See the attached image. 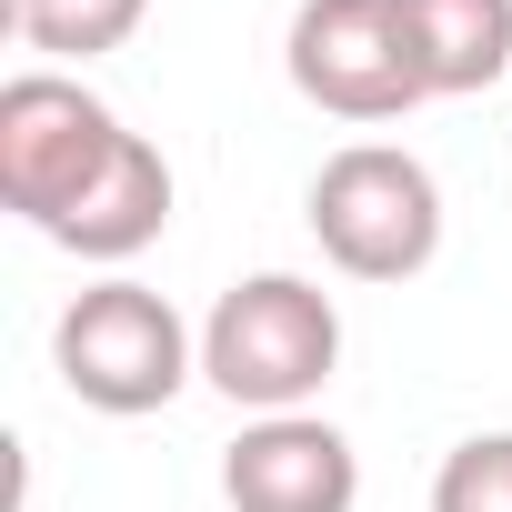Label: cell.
<instances>
[{"mask_svg": "<svg viewBox=\"0 0 512 512\" xmlns=\"http://www.w3.org/2000/svg\"><path fill=\"white\" fill-rule=\"evenodd\" d=\"M221 502L231 512H352L362 502V452L322 412H262L221 452Z\"/></svg>", "mask_w": 512, "mask_h": 512, "instance_id": "6", "label": "cell"}, {"mask_svg": "<svg viewBox=\"0 0 512 512\" xmlns=\"http://www.w3.org/2000/svg\"><path fill=\"white\" fill-rule=\"evenodd\" d=\"M402 41L432 101L492 91L512 71V0H402Z\"/></svg>", "mask_w": 512, "mask_h": 512, "instance_id": "8", "label": "cell"}, {"mask_svg": "<svg viewBox=\"0 0 512 512\" xmlns=\"http://www.w3.org/2000/svg\"><path fill=\"white\" fill-rule=\"evenodd\" d=\"M432 512H512V432H472L432 472Z\"/></svg>", "mask_w": 512, "mask_h": 512, "instance_id": "10", "label": "cell"}, {"mask_svg": "<svg viewBox=\"0 0 512 512\" xmlns=\"http://www.w3.org/2000/svg\"><path fill=\"white\" fill-rule=\"evenodd\" d=\"M51 372L81 412H111V422H141L161 402H181V382L201 372V332L131 272L71 292V312L51 322Z\"/></svg>", "mask_w": 512, "mask_h": 512, "instance_id": "2", "label": "cell"}, {"mask_svg": "<svg viewBox=\"0 0 512 512\" xmlns=\"http://www.w3.org/2000/svg\"><path fill=\"white\" fill-rule=\"evenodd\" d=\"M282 71L332 121H402L432 101L402 41V0H302L282 31Z\"/></svg>", "mask_w": 512, "mask_h": 512, "instance_id": "5", "label": "cell"}, {"mask_svg": "<svg viewBox=\"0 0 512 512\" xmlns=\"http://www.w3.org/2000/svg\"><path fill=\"white\" fill-rule=\"evenodd\" d=\"M151 21V0H11V31L51 61H101Z\"/></svg>", "mask_w": 512, "mask_h": 512, "instance_id": "9", "label": "cell"}, {"mask_svg": "<svg viewBox=\"0 0 512 512\" xmlns=\"http://www.w3.org/2000/svg\"><path fill=\"white\" fill-rule=\"evenodd\" d=\"M312 241L342 282H412L442 251V181L402 141H342L312 171Z\"/></svg>", "mask_w": 512, "mask_h": 512, "instance_id": "3", "label": "cell"}, {"mask_svg": "<svg viewBox=\"0 0 512 512\" xmlns=\"http://www.w3.org/2000/svg\"><path fill=\"white\" fill-rule=\"evenodd\" d=\"M332 362H342V312L302 272H251L201 322V382L221 402H241L251 422H262V412H312V392L332 382Z\"/></svg>", "mask_w": 512, "mask_h": 512, "instance_id": "1", "label": "cell"}, {"mask_svg": "<svg viewBox=\"0 0 512 512\" xmlns=\"http://www.w3.org/2000/svg\"><path fill=\"white\" fill-rule=\"evenodd\" d=\"M121 111L71 81V71H21V81H0V201H11L31 231H51L121 151Z\"/></svg>", "mask_w": 512, "mask_h": 512, "instance_id": "4", "label": "cell"}, {"mask_svg": "<svg viewBox=\"0 0 512 512\" xmlns=\"http://www.w3.org/2000/svg\"><path fill=\"white\" fill-rule=\"evenodd\" d=\"M171 231V161H161V141H141V131H121V151H111V171L41 231V241H61V251H81V262H101V272H121L131 251H151Z\"/></svg>", "mask_w": 512, "mask_h": 512, "instance_id": "7", "label": "cell"}]
</instances>
